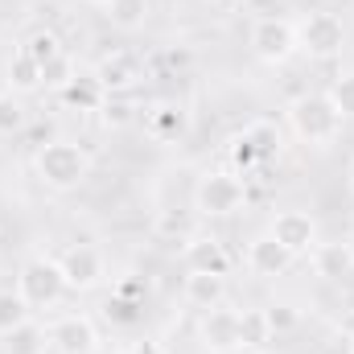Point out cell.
Here are the masks:
<instances>
[{"label":"cell","instance_id":"52a82bcc","mask_svg":"<svg viewBox=\"0 0 354 354\" xmlns=\"http://www.w3.org/2000/svg\"><path fill=\"white\" fill-rule=\"evenodd\" d=\"M198 346L206 354H243L239 309H231L227 301L214 305V309H202V317H198Z\"/></svg>","mask_w":354,"mask_h":354},{"label":"cell","instance_id":"e0dca14e","mask_svg":"<svg viewBox=\"0 0 354 354\" xmlns=\"http://www.w3.org/2000/svg\"><path fill=\"white\" fill-rule=\"evenodd\" d=\"M58 99H62V107H71V111H99L103 99H107V91H103V83H99L95 75H75L66 87L58 91Z\"/></svg>","mask_w":354,"mask_h":354},{"label":"cell","instance_id":"4fadbf2b","mask_svg":"<svg viewBox=\"0 0 354 354\" xmlns=\"http://www.w3.org/2000/svg\"><path fill=\"white\" fill-rule=\"evenodd\" d=\"M309 264L322 280H351L354 276V243L351 239H330V243H313Z\"/></svg>","mask_w":354,"mask_h":354},{"label":"cell","instance_id":"3957f363","mask_svg":"<svg viewBox=\"0 0 354 354\" xmlns=\"http://www.w3.org/2000/svg\"><path fill=\"white\" fill-rule=\"evenodd\" d=\"M17 292H21V301L33 309V313H50V309H58L62 301H66V292H71V284H66V276H62V268L58 260H50V256H29L21 272H17Z\"/></svg>","mask_w":354,"mask_h":354},{"label":"cell","instance_id":"603a6c76","mask_svg":"<svg viewBox=\"0 0 354 354\" xmlns=\"http://www.w3.org/2000/svg\"><path fill=\"white\" fill-rule=\"evenodd\" d=\"M25 124H29L25 99L17 91H0V136H17Z\"/></svg>","mask_w":354,"mask_h":354},{"label":"cell","instance_id":"ba28073f","mask_svg":"<svg viewBox=\"0 0 354 354\" xmlns=\"http://www.w3.org/2000/svg\"><path fill=\"white\" fill-rule=\"evenodd\" d=\"M103 346L99 326L87 313H58L50 322V351L54 354H95Z\"/></svg>","mask_w":354,"mask_h":354},{"label":"cell","instance_id":"44dd1931","mask_svg":"<svg viewBox=\"0 0 354 354\" xmlns=\"http://www.w3.org/2000/svg\"><path fill=\"white\" fill-rule=\"evenodd\" d=\"M149 128H153V136H157V140H177V136L189 128V115H185V107H181V103H161V107H153Z\"/></svg>","mask_w":354,"mask_h":354},{"label":"cell","instance_id":"484cf974","mask_svg":"<svg viewBox=\"0 0 354 354\" xmlns=\"http://www.w3.org/2000/svg\"><path fill=\"white\" fill-rule=\"evenodd\" d=\"M75 75H79V66H75V58H71V54H58V58H50V62L41 66V87H46V91H54V95H58V91L66 87V83H71Z\"/></svg>","mask_w":354,"mask_h":354},{"label":"cell","instance_id":"7c38bea8","mask_svg":"<svg viewBox=\"0 0 354 354\" xmlns=\"http://www.w3.org/2000/svg\"><path fill=\"white\" fill-rule=\"evenodd\" d=\"M243 264H248V272L252 276H264V280H272V276H284L288 268L297 264V256H288L272 235H256L252 243H248V252H243Z\"/></svg>","mask_w":354,"mask_h":354},{"label":"cell","instance_id":"4316f807","mask_svg":"<svg viewBox=\"0 0 354 354\" xmlns=\"http://www.w3.org/2000/svg\"><path fill=\"white\" fill-rule=\"evenodd\" d=\"M227 157H231L235 174L243 177V181L256 174V169H264V165H260V157H256V149L248 145V136H243V132H235V136H231V149H227Z\"/></svg>","mask_w":354,"mask_h":354},{"label":"cell","instance_id":"f35d334b","mask_svg":"<svg viewBox=\"0 0 354 354\" xmlns=\"http://www.w3.org/2000/svg\"><path fill=\"white\" fill-rule=\"evenodd\" d=\"M351 354H354V338H351Z\"/></svg>","mask_w":354,"mask_h":354},{"label":"cell","instance_id":"d4e9b609","mask_svg":"<svg viewBox=\"0 0 354 354\" xmlns=\"http://www.w3.org/2000/svg\"><path fill=\"white\" fill-rule=\"evenodd\" d=\"M153 231H157V239H165V243H185L189 235H198L194 223H189L185 214H177V210H161V214L153 218Z\"/></svg>","mask_w":354,"mask_h":354},{"label":"cell","instance_id":"7402d4cb","mask_svg":"<svg viewBox=\"0 0 354 354\" xmlns=\"http://www.w3.org/2000/svg\"><path fill=\"white\" fill-rule=\"evenodd\" d=\"M239 338H243V351H264V342H272V326H268L264 309L239 313Z\"/></svg>","mask_w":354,"mask_h":354},{"label":"cell","instance_id":"cb8c5ba5","mask_svg":"<svg viewBox=\"0 0 354 354\" xmlns=\"http://www.w3.org/2000/svg\"><path fill=\"white\" fill-rule=\"evenodd\" d=\"M29 317H33V309L21 301V292L17 288H0V338L8 330H17L21 322H29Z\"/></svg>","mask_w":354,"mask_h":354},{"label":"cell","instance_id":"4dcf8cb0","mask_svg":"<svg viewBox=\"0 0 354 354\" xmlns=\"http://www.w3.org/2000/svg\"><path fill=\"white\" fill-rule=\"evenodd\" d=\"M330 99H334V107L342 111V115H354V71H342L338 79H334V87L326 91Z\"/></svg>","mask_w":354,"mask_h":354},{"label":"cell","instance_id":"8992f818","mask_svg":"<svg viewBox=\"0 0 354 354\" xmlns=\"http://www.w3.org/2000/svg\"><path fill=\"white\" fill-rule=\"evenodd\" d=\"M342 41H346V29L334 12H305L297 21V50H305L309 58L317 62H330L342 54Z\"/></svg>","mask_w":354,"mask_h":354},{"label":"cell","instance_id":"8d00e7d4","mask_svg":"<svg viewBox=\"0 0 354 354\" xmlns=\"http://www.w3.org/2000/svg\"><path fill=\"white\" fill-rule=\"evenodd\" d=\"M87 4H107V0H87Z\"/></svg>","mask_w":354,"mask_h":354},{"label":"cell","instance_id":"ffe728a7","mask_svg":"<svg viewBox=\"0 0 354 354\" xmlns=\"http://www.w3.org/2000/svg\"><path fill=\"white\" fill-rule=\"evenodd\" d=\"M103 8H107V21L124 33L145 29V21L153 17V0H107Z\"/></svg>","mask_w":354,"mask_h":354},{"label":"cell","instance_id":"30bf717a","mask_svg":"<svg viewBox=\"0 0 354 354\" xmlns=\"http://www.w3.org/2000/svg\"><path fill=\"white\" fill-rule=\"evenodd\" d=\"M268 235H272L288 256L301 260V256H309L313 243H317V223H313V214H305V210H280V214L272 218Z\"/></svg>","mask_w":354,"mask_h":354},{"label":"cell","instance_id":"1f68e13d","mask_svg":"<svg viewBox=\"0 0 354 354\" xmlns=\"http://www.w3.org/2000/svg\"><path fill=\"white\" fill-rule=\"evenodd\" d=\"M103 309H107V317H115V322H124V326H132V322L140 317V313H136V305H132L128 297H120V292H115V297H111Z\"/></svg>","mask_w":354,"mask_h":354},{"label":"cell","instance_id":"5bb4252c","mask_svg":"<svg viewBox=\"0 0 354 354\" xmlns=\"http://www.w3.org/2000/svg\"><path fill=\"white\" fill-rule=\"evenodd\" d=\"M95 79L103 83V91H107V95H128V91L145 79V71H140V62H136L132 54L115 50V54H107V58L95 66Z\"/></svg>","mask_w":354,"mask_h":354},{"label":"cell","instance_id":"5b68a950","mask_svg":"<svg viewBox=\"0 0 354 354\" xmlns=\"http://www.w3.org/2000/svg\"><path fill=\"white\" fill-rule=\"evenodd\" d=\"M252 54L268 66H284L297 54V25L288 17H256L252 33H248Z\"/></svg>","mask_w":354,"mask_h":354},{"label":"cell","instance_id":"6da1fadb","mask_svg":"<svg viewBox=\"0 0 354 354\" xmlns=\"http://www.w3.org/2000/svg\"><path fill=\"white\" fill-rule=\"evenodd\" d=\"M342 124L346 115L334 107V99L326 91H309V95H297L288 103V128L297 140L313 145V149H330L338 136H342Z\"/></svg>","mask_w":354,"mask_h":354},{"label":"cell","instance_id":"9c48e42d","mask_svg":"<svg viewBox=\"0 0 354 354\" xmlns=\"http://www.w3.org/2000/svg\"><path fill=\"white\" fill-rule=\"evenodd\" d=\"M58 268L71 284V292H91L107 280V264H103V252L91 248V243H71L62 256H58Z\"/></svg>","mask_w":354,"mask_h":354},{"label":"cell","instance_id":"f546056e","mask_svg":"<svg viewBox=\"0 0 354 354\" xmlns=\"http://www.w3.org/2000/svg\"><path fill=\"white\" fill-rule=\"evenodd\" d=\"M264 317H268V326H272V338H276V334H288V330H297V326H301V309H297V305H288V301L268 305Z\"/></svg>","mask_w":354,"mask_h":354},{"label":"cell","instance_id":"d6986e66","mask_svg":"<svg viewBox=\"0 0 354 354\" xmlns=\"http://www.w3.org/2000/svg\"><path fill=\"white\" fill-rule=\"evenodd\" d=\"M37 87H41V62L21 46V50L8 58V91H17V95H33Z\"/></svg>","mask_w":354,"mask_h":354},{"label":"cell","instance_id":"2e32d148","mask_svg":"<svg viewBox=\"0 0 354 354\" xmlns=\"http://www.w3.org/2000/svg\"><path fill=\"white\" fill-rule=\"evenodd\" d=\"M46 351H50V326H41L33 317L0 338V354H46Z\"/></svg>","mask_w":354,"mask_h":354},{"label":"cell","instance_id":"83f0119b","mask_svg":"<svg viewBox=\"0 0 354 354\" xmlns=\"http://www.w3.org/2000/svg\"><path fill=\"white\" fill-rule=\"evenodd\" d=\"M99 120H103V128H111V132L128 128V124H132V103H128V95H107L103 107H99Z\"/></svg>","mask_w":354,"mask_h":354},{"label":"cell","instance_id":"8fae6325","mask_svg":"<svg viewBox=\"0 0 354 354\" xmlns=\"http://www.w3.org/2000/svg\"><path fill=\"white\" fill-rule=\"evenodd\" d=\"M181 264H185V272L227 276V272H231V256H227L223 239H214V235H189V239L181 243Z\"/></svg>","mask_w":354,"mask_h":354},{"label":"cell","instance_id":"7a4b0ae2","mask_svg":"<svg viewBox=\"0 0 354 354\" xmlns=\"http://www.w3.org/2000/svg\"><path fill=\"white\" fill-rule=\"evenodd\" d=\"M33 169L41 177V185H50V189H58V194H66V189H79L91 174V157L83 145H75V140H66V136H58V140H50V145H41L37 149V157H33Z\"/></svg>","mask_w":354,"mask_h":354},{"label":"cell","instance_id":"d590c367","mask_svg":"<svg viewBox=\"0 0 354 354\" xmlns=\"http://www.w3.org/2000/svg\"><path fill=\"white\" fill-rule=\"evenodd\" d=\"M248 354H272V351H248Z\"/></svg>","mask_w":354,"mask_h":354},{"label":"cell","instance_id":"e575fe53","mask_svg":"<svg viewBox=\"0 0 354 354\" xmlns=\"http://www.w3.org/2000/svg\"><path fill=\"white\" fill-rule=\"evenodd\" d=\"M346 185H351V194H354V161H351V169H346Z\"/></svg>","mask_w":354,"mask_h":354},{"label":"cell","instance_id":"ac0fdd59","mask_svg":"<svg viewBox=\"0 0 354 354\" xmlns=\"http://www.w3.org/2000/svg\"><path fill=\"white\" fill-rule=\"evenodd\" d=\"M243 136H248V145L256 149L260 165L276 161V157L284 153V132H280L272 120H252V124H243Z\"/></svg>","mask_w":354,"mask_h":354},{"label":"cell","instance_id":"9a60e30c","mask_svg":"<svg viewBox=\"0 0 354 354\" xmlns=\"http://www.w3.org/2000/svg\"><path fill=\"white\" fill-rule=\"evenodd\" d=\"M185 305H194L198 313L202 309H214L227 301V276H206V272H189L185 276V288H181Z\"/></svg>","mask_w":354,"mask_h":354},{"label":"cell","instance_id":"277c9868","mask_svg":"<svg viewBox=\"0 0 354 354\" xmlns=\"http://www.w3.org/2000/svg\"><path fill=\"white\" fill-rule=\"evenodd\" d=\"M248 206V181L235 169H210L194 181V210L202 218H231Z\"/></svg>","mask_w":354,"mask_h":354},{"label":"cell","instance_id":"f1b7e54d","mask_svg":"<svg viewBox=\"0 0 354 354\" xmlns=\"http://www.w3.org/2000/svg\"><path fill=\"white\" fill-rule=\"evenodd\" d=\"M25 50H29V54H33V58H37L41 66H46L50 58H58V54H66V50H62V37H58L54 29H37V33H33V37L25 41Z\"/></svg>","mask_w":354,"mask_h":354},{"label":"cell","instance_id":"d6a6232c","mask_svg":"<svg viewBox=\"0 0 354 354\" xmlns=\"http://www.w3.org/2000/svg\"><path fill=\"white\" fill-rule=\"evenodd\" d=\"M165 66H174V71H189V66H194V54L181 50V46H177V50H165Z\"/></svg>","mask_w":354,"mask_h":354},{"label":"cell","instance_id":"74e56055","mask_svg":"<svg viewBox=\"0 0 354 354\" xmlns=\"http://www.w3.org/2000/svg\"><path fill=\"white\" fill-rule=\"evenodd\" d=\"M351 243H354V223H351Z\"/></svg>","mask_w":354,"mask_h":354},{"label":"cell","instance_id":"836d02e7","mask_svg":"<svg viewBox=\"0 0 354 354\" xmlns=\"http://www.w3.org/2000/svg\"><path fill=\"white\" fill-rule=\"evenodd\" d=\"M124 354H169V351H165L157 338H140V342H132V346H128Z\"/></svg>","mask_w":354,"mask_h":354}]
</instances>
